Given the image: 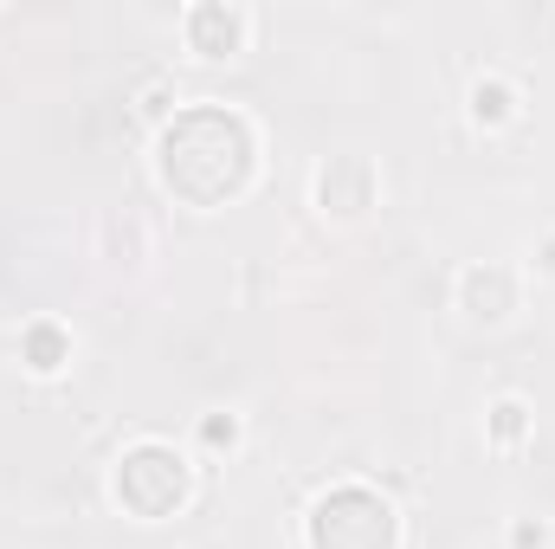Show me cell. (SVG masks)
<instances>
[{"instance_id":"cell-10","label":"cell","mask_w":555,"mask_h":549,"mask_svg":"<svg viewBox=\"0 0 555 549\" xmlns=\"http://www.w3.org/2000/svg\"><path fill=\"white\" fill-rule=\"evenodd\" d=\"M201 433H207V446H233V439H240V420L227 413V420H207Z\"/></svg>"},{"instance_id":"cell-4","label":"cell","mask_w":555,"mask_h":549,"mask_svg":"<svg viewBox=\"0 0 555 549\" xmlns=\"http://www.w3.org/2000/svg\"><path fill=\"white\" fill-rule=\"evenodd\" d=\"M317 207L330 214V220H362L369 207H375V162L369 155H330L323 168H317Z\"/></svg>"},{"instance_id":"cell-8","label":"cell","mask_w":555,"mask_h":549,"mask_svg":"<svg viewBox=\"0 0 555 549\" xmlns=\"http://www.w3.org/2000/svg\"><path fill=\"white\" fill-rule=\"evenodd\" d=\"M511 104H517V98H511V85H504V78H485V85L472 91V117H478V124H504V117H511Z\"/></svg>"},{"instance_id":"cell-3","label":"cell","mask_w":555,"mask_h":549,"mask_svg":"<svg viewBox=\"0 0 555 549\" xmlns=\"http://www.w3.org/2000/svg\"><path fill=\"white\" fill-rule=\"evenodd\" d=\"M401 518L369 485H336L310 505V549H395Z\"/></svg>"},{"instance_id":"cell-7","label":"cell","mask_w":555,"mask_h":549,"mask_svg":"<svg viewBox=\"0 0 555 549\" xmlns=\"http://www.w3.org/2000/svg\"><path fill=\"white\" fill-rule=\"evenodd\" d=\"M20 356H26V369H33V375H59V369L72 362V336H65L59 323H26Z\"/></svg>"},{"instance_id":"cell-5","label":"cell","mask_w":555,"mask_h":549,"mask_svg":"<svg viewBox=\"0 0 555 549\" xmlns=\"http://www.w3.org/2000/svg\"><path fill=\"white\" fill-rule=\"evenodd\" d=\"M459 304L478 323H504L517 310V272L511 266H472V272L459 278Z\"/></svg>"},{"instance_id":"cell-9","label":"cell","mask_w":555,"mask_h":549,"mask_svg":"<svg viewBox=\"0 0 555 549\" xmlns=\"http://www.w3.org/2000/svg\"><path fill=\"white\" fill-rule=\"evenodd\" d=\"M524 426H530V420H524V401H498V408H491V433H498L504 446L524 439Z\"/></svg>"},{"instance_id":"cell-1","label":"cell","mask_w":555,"mask_h":549,"mask_svg":"<svg viewBox=\"0 0 555 549\" xmlns=\"http://www.w3.org/2000/svg\"><path fill=\"white\" fill-rule=\"evenodd\" d=\"M259 168V137L240 111L227 104H194L175 111L155 142V175L181 207H227L246 194Z\"/></svg>"},{"instance_id":"cell-2","label":"cell","mask_w":555,"mask_h":549,"mask_svg":"<svg viewBox=\"0 0 555 549\" xmlns=\"http://www.w3.org/2000/svg\"><path fill=\"white\" fill-rule=\"evenodd\" d=\"M188 485H194L188 459H181L175 446H162V439H142V446H130V452L117 459V472H111L117 505H124L130 518H142V524L175 518V511L188 505Z\"/></svg>"},{"instance_id":"cell-6","label":"cell","mask_w":555,"mask_h":549,"mask_svg":"<svg viewBox=\"0 0 555 549\" xmlns=\"http://www.w3.org/2000/svg\"><path fill=\"white\" fill-rule=\"evenodd\" d=\"M240 39H246V20H240L233 7H220V0L188 7V46H194L201 59H233Z\"/></svg>"},{"instance_id":"cell-11","label":"cell","mask_w":555,"mask_h":549,"mask_svg":"<svg viewBox=\"0 0 555 549\" xmlns=\"http://www.w3.org/2000/svg\"><path fill=\"white\" fill-rule=\"evenodd\" d=\"M543 537H550L543 524H517V549H543Z\"/></svg>"}]
</instances>
